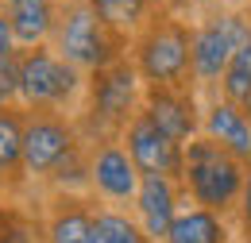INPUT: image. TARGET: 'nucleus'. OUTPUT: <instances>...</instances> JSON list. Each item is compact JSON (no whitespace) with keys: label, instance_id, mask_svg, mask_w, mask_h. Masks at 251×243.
Here are the masks:
<instances>
[{"label":"nucleus","instance_id":"f257e3e1","mask_svg":"<svg viewBox=\"0 0 251 243\" xmlns=\"http://www.w3.org/2000/svg\"><path fill=\"white\" fill-rule=\"evenodd\" d=\"M143 81L135 73V66L127 58L112 62L104 70L89 73V85H85V100L77 108V135L93 147V143H104V139H120L124 127L143 108Z\"/></svg>","mask_w":251,"mask_h":243},{"label":"nucleus","instance_id":"6e6552de","mask_svg":"<svg viewBox=\"0 0 251 243\" xmlns=\"http://www.w3.org/2000/svg\"><path fill=\"white\" fill-rule=\"evenodd\" d=\"M139 182H143V174L127 158L120 139H104V143L89 147V197L97 205L127 209L131 213V201L139 193Z\"/></svg>","mask_w":251,"mask_h":243},{"label":"nucleus","instance_id":"393cba45","mask_svg":"<svg viewBox=\"0 0 251 243\" xmlns=\"http://www.w3.org/2000/svg\"><path fill=\"white\" fill-rule=\"evenodd\" d=\"M8 209H12V205H4V197H0V224H4V216H8Z\"/></svg>","mask_w":251,"mask_h":243},{"label":"nucleus","instance_id":"a878e982","mask_svg":"<svg viewBox=\"0 0 251 243\" xmlns=\"http://www.w3.org/2000/svg\"><path fill=\"white\" fill-rule=\"evenodd\" d=\"M39 243H43V240H39Z\"/></svg>","mask_w":251,"mask_h":243},{"label":"nucleus","instance_id":"7ed1b4c3","mask_svg":"<svg viewBox=\"0 0 251 243\" xmlns=\"http://www.w3.org/2000/svg\"><path fill=\"white\" fill-rule=\"evenodd\" d=\"M244 178H248V166L240 158H232L224 147H217L213 139L197 135L186 143V162H182V178H178L186 205H197V209H209V213L232 220Z\"/></svg>","mask_w":251,"mask_h":243},{"label":"nucleus","instance_id":"20e7f679","mask_svg":"<svg viewBox=\"0 0 251 243\" xmlns=\"http://www.w3.org/2000/svg\"><path fill=\"white\" fill-rule=\"evenodd\" d=\"M50 47H54L58 58L77 66L85 77L104 70V66H112V62L127 58V39L116 35L104 20H97L89 0H62Z\"/></svg>","mask_w":251,"mask_h":243},{"label":"nucleus","instance_id":"412c9836","mask_svg":"<svg viewBox=\"0 0 251 243\" xmlns=\"http://www.w3.org/2000/svg\"><path fill=\"white\" fill-rule=\"evenodd\" d=\"M232 228H236L240 243H251V166L244 178V189H240V201H236V213H232Z\"/></svg>","mask_w":251,"mask_h":243},{"label":"nucleus","instance_id":"0eeeda50","mask_svg":"<svg viewBox=\"0 0 251 243\" xmlns=\"http://www.w3.org/2000/svg\"><path fill=\"white\" fill-rule=\"evenodd\" d=\"M85 147L74 116L62 112H27L24 123V178L27 189H47V182Z\"/></svg>","mask_w":251,"mask_h":243},{"label":"nucleus","instance_id":"9b49d317","mask_svg":"<svg viewBox=\"0 0 251 243\" xmlns=\"http://www.w3.org/2000/svg\"><path fill=\"white\" fill-rule=\"evenodd\" d=\"M93 197L77 193H47L39 201L35 228L43 243H93Z\"/></svg>","mask_w":251,"mask_h":243},{"label":"nucleus","instance_id":"39448f33","mask_svg":"<svg viewBox=\"0 0 251 243\" xmlns=\"http://www.w3.org/2000/svg\"><path fill=\"white\" fill-rule=\"evenodd\" d=\"M89 77L54 54V47H31L20 50V104L27 112H62L77 116L85 100Z\"/></svg>","mask_w":251,"mask_h":243},{"label":"nucleus","instance_id":"2eb2a0df","mask_svg":"<svg viewBox=\"0 0 251 243\" xmlns=\"http://www.w3.org/2000/svg\"><path fill=\"white\" fill-rule=\"evenodd\" d=\"M58 8H62V0H0V12L16 35L20 50L50 43L54 24H58Z\"/></svg>","mask_w":251,"mask_h":243},{"label":"nucleus","instance_id":"f8f14e48","mask_svg":"<svg viewBox=\"0 0 251 243\" xmlns=\"http://www.w3.org/2000/svg\"><path fill=\"white\" fill-rule=\"evenodd\" d=\"M182 205H186V197L174 178H143L135 201H131V216L151 243H162L182 213Z\"/></svg>","mask_w":251,"mask_h":243},{"label":"nucleus","instance_id":"b1692460","mask_svg":"<svg viewBox=\"0 0 251 243\" xmlns=\"http://www.w3.org/2000/svg\"><path fill=\"white\" fill-rule=\"evenodd\" d=\"M197 4H201V0H170L166 8H170V12H178V16H186L189 8H197Z\"/></svg>","mask_w":251,"mask_h":243},{"label":"nucleus","instance_id":"6ab92c4d","mask_svg":"<svg viewBox=\"0 0 251 243\" xmlns=\"http://www.w3.org/2000/svg\"><path fill=\"white\" fill-rule=\"evenodd\" d=\"M213 97H224V100L240 104L244 112H251V39L232 54V62H228V70H224V77H220Z\"/></svg>","mask_w":251,"mask_h":243},{"label":"nucleus","instance_id":"f03ea898","mask_svg":"<svg viewBox=\"0 0 251 243\" xmlns=\"http://www.w3.org/2000/svg\"><path fill=\"white\" fill-rule=\"evenodd\" d=\"M189 47H193V24L178 12L155 16L143 31L127 39V62L135 66L139 81L151 89H178L193 85L189 77Z\"/></svg>","mask_w":251,"mask_h":243},{"label":"nucleus","instance_id":"f3484780","mask_svg":"<svg viewBox=\"0 0 251 243\" xmlns=\"http://www.w3.org/2000/svg\"><path fill=\"white\" fill-rule=\"evenodd\" d=\"M170 0H89V8L97 12V20H104L116 35L131 39L135 31H143L155 16L166 12Z\"/></svg>","mask_w":251,"mask_h":243},{"label":"nucleus","instance_id":"dca6fc26","mask_svg":"<svg viewBox=\"0 0 251 243\" xmlns=\"http://www.w3.org/2000/svg\"><path fill=\"white\" fill-rule=\"evenodd\" d=\"M162 243H240V240H236V228L228 216L197 209V205H182V213Z\"/></svg>","mask_w":251,"mask_h":243},{"label":"nucleus","instance_id":"ddd939ff","mask_svg":"<svg viewBox=\"0 0 251 243\" xmlns=\"http://www.w3.org/2000/svg\"><path fill=\"white\" fill-rule=\"evenodd\" d=\"M201 135L224 147L232 158H240L244 166H251V112H244L240 104H232L224 97H205Z\"/></svg>","mask_w":251,"mask_h":243},{"label":"nucleus","instance_id":"5701e85b","mask_svg":"<svg viewBox=\"0 0 251 243\" xmlns=\"http://www.w3.org/2000/svg\"><path fill=\"white\" fill-rule=\"evenodd\" d=\"M12 58H20V43H16L12 27H8L4 12H0V66H4V62H12Z\"/></svg>","mask_w":251,"mask_h":243},{"label":"nucleus","instance_id":"4468645a","mask_svg":"<svg viewBox=\"0 0 251 243\" xmlns=\"http://www.w3.org/2000/svg\"><path fill=\"white\" fill-rule=\"evenodd\" d=\"M24 123H27V108L24 104H0V197L12 201V205L27 193V178H24Z\"/></svg>","mask_w":251,"mask_h":243},{"label":"nucleus","instance_id":"1a4fd4ad","mask_svg":"<svg viewBox=\"0 0 251 243\" xmlns=\"http://www.w3.org/2000/svg\"><path fill=\"white\" fill-rule=\"evenodd\" d=\"M120 143H124L127 158L135 162V170H139L143 178H174V182L182 178L186 147H182V143H174L166 131H158L143 112L124 127Z\"/></svg>","mask_w":251,"mask_h":243},{"label":"nucleus","instance_id":"a211bd4d","mask_svg":"<svg viewBox=\"0 0 251 243\" xmlns=\"http://www.w3.org/2000/svg\"><path fill=\"white\" fill-rule=\"evenodd\" d=\"M93 243H151V240L143 236V228L135 224V216L127 209L97 205L93 209Z\"/></svg>","mask_w":251,"mask_h":243},{"label":"nucleus","instance_id":"aec40b11","mask_svg":"<svg viewBox=\"0 0 251 243\" xmlns=\"http://www.w3.org/2000/svg\"><path fill=\"white\" fill-rule=\"evenodd\" d=\"M0 243H39V228L24 209H8L0 224Z\"/></svg>","mask_w":251,"mask_h":243},{"label":"nucleus","instance_id":"9d476101","mask_svg":"<svg viewBox=\"0 0 251 243\" xmlns=\"http://www.w3.org/2000/svg\"><path fill=\"white\" fill-rule=\"evenodd\" d=\"M201 108H205V97L193 89V85H178V89H143V116L155 123L158 131H166L174 143L186 147L189 139L201 135Z\"/></svg>","mask_w":251,"mask_h":243},{"label":"nucleus","instance_id":"423d86ee","mask_svg":"<svg viewBox=\"0 0 251 243\" xmlns=\"http://www.w3.org/2000/svg\"><path fill=\"white\" fill-rule=\"evenodd\" d=\"M251 39V12L248 8H213L193 24L189 47V77L201 97H213L228 70L232 54Z\"/></svg>","mask_w":251,"mask_h":243},{"label":"nucleus","instance_id":"4be33fe9","mask_svg":"<svg viewBox=\"0 0 251 243\" xmlns=\"http://www.w3.org/2000/svg\"><path fill=\"white\" fill-rule=\"evenodd\" d=\"M0 104H20V58L0 66Z\"/></svg>","mask_w":251,"mask_h":243}]
</instances>
